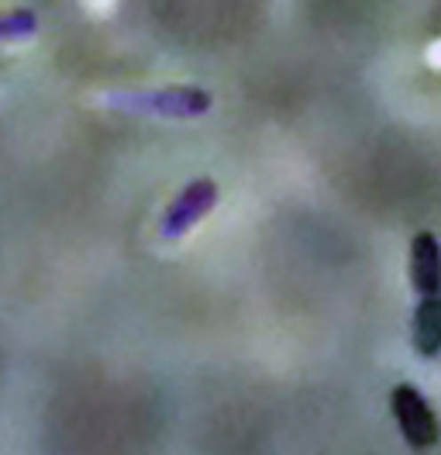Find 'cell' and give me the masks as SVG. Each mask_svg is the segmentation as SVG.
Instances as JSON below:
<instances>
[{"mask_svg": "<svg viewBox=\"0 0 441 455\" xmlns=\"http://www.w3.org/2000/svg\"><path fill=\"white\" fill-rule=\"evenodd\" d=\"M411 283L417 290L413 348L421 359L441 355V242L431 231H417L411 242Z\"/></svg>", "mask_w": 441, "mask_h": 455, "instance_id": "obj_1", "label": "cell"}, {"mask_svg": "<svg viewBox=\"0 0 441 455\" xmlns=\"http://www.w3.org/2000/svg\"><path fill=\"white\" fill-rule=\"evenodd\" d=\"M108 108L152 117H200L211 111V93L200 86H163V90H110L104 97Z\"/></svg>", "mask_w": 441, "mask_h": 455, "instance_id": "obj_2", "label": "cell"}, {"mask_svg": "<svg viewBox=\"0 0 441 455\" xmlns=\"http://www.w3.org/2000/svg\"><path fill=\"white\" fill-rule=\"evenodd\" d=\"M389 411L397 418V427L404 435V442L411 445L413 452H428L435 449L441 438L438 418L431 411V403L424 400V394L411 387V383H397L389 394Z\"/></svg>", "mask_w": 441, "mask_h": 455, "instance_id": "obj_3", "label": "cell"}, {"mask_svg": "<svg viewBox=\"0 0 441 455\" xmlns=\"http://www.w3.org/2000/svg\"><path fill=\"white\" fill-rule=\"evenodd\" d=\"M218 204V183L214 180H193L180 190V197L169 204L163 214V238H183L193 225H200Z\"/></svg>", "mask_w": 441, "mask_h": 455, "instance_id": "obj_4", "label": "cell"}, {"mask_svg": "<svg viewBox=\"0 0 441 455\" xmlns=\"http://www.w3.org/2000/svg\"><path fill=\"white\" fill-rule=\"evenodd\" d=\"M38 31V14L35 11H0V45L4 42H21V38H31Z\"/></svg>", "mask_w": 441, "mask_h": 455, "instance_id": "obj_5", "label": "cell"}]
</instances>
